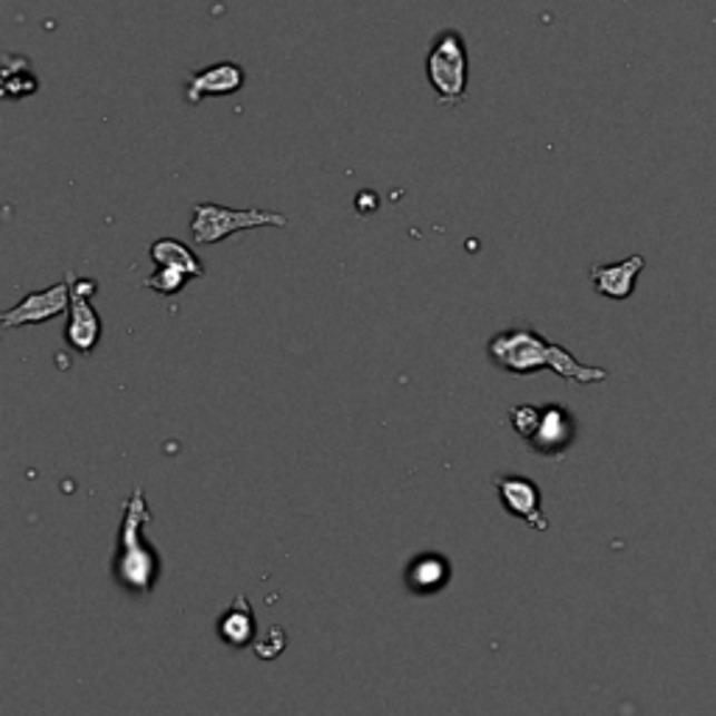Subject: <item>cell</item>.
<instances>
[{
  "instance_id": "obj_15",
  "label": "cell",
  "mask_w": 716,
  "mask_h": 716,
  "mask_svg": "<svg viewBox=\"0 0 716 716\" xmlns=\"http://www.w3.org/2000/svg\"><path fill=\"white\" fill-rule=\"evenodd\" d=\"M188 281L190 277L185 275V272L171 269V266H157V269L146 277L144 286L149 288V292L163 294V297H174V294H179L188 286Z\"/></svg>"
},
{
  "instance_id": "obj_9",
  "label": "cell",
  "mask_w": 716,
  "mask_h": 716,
  "mask_svg": "<svg viewBox=\"0 0 716 716\" xmlns=\"http://www.w3.org/2000/svg\"><path fill=\"white\" fill-rule=\"evenodd\" d=\"M98 339H101V316L92 308L90 297H81L70 288V320L65 327V342L70 350L87 355L96 350Z\"/></svg>"
},
{
  "instance_id": "obj_11",
  "label": "cell",
  "mask_w": 716,
  "mask_h": 716,
  "mask_svg": "<svg viewBox=\"0 0 716 716\" xmlns=\"http://www.w3.org/2000/svg\"><path fill=\"white\" fill-rule=\"evenodd\" d=\"M218 638L227 647L244 649L255 641V614L247 596H235V602L218 619Z\"/></svg>"
},
{
  "instance_id": "obj_8",
  "label": "cell",
  "mask_w": 716,
  "mask_h": 716,
  "mask_svg": "<svg viewBox=\"0 0 716 716\" xmlns=\"http://www.w3.org/2000/svg\"><path fill=\"white\" fill-rule=\"evenodd\" d=\"M244 68L235 62H218L210 65L205 70H196L188 79V87H185V98L188 104H202L210 96H233L244 87Z\"/></svg>"
},
{
  "instance_id": "obj_10",
  "label": "cell",
  "mask_w": 716,
  "mask_h": 716,
  "mask_svg": "<svg viewBox=\"0 0 716 716\" xmlns=\"http://www.w3.org/2000/svg\"><path fill=\"white\" fill-rule=\"evenodd\" d=\"M647 261L641 255H630V258L619 261V264H602L590 269V281H594V288L602 297L610 300H627L632 292H636V281L644 272Z\"/></svg>"
},
{
  "instance_id": "obj_12",
  "label": "cell",
  "mask_w": 716,
  "mask_h": 716,
  "mask_svg": "<svg viewBox=\"0 0 716 716\" xmlns=\"http://www.w3.org/2000/svg\"><path fill=\"white\" fill-rule=\"evenodd\" d=\"M448 579H451V566L440 555L414 557L406 571V582L414 594H434V590L445 588Z\"/></svg>"
},
{
  "instance_id": "obj_3",
  "label": "cell",
  "mask_w": 716,
  "mask_h": 716,
  "mask_svg": "<svg viewBox=\"0 0 716 716\" xmlns=\"http://www.w3.org/2000/svg\"><path fill=\"white\" fill-rule=\"evenodd\" d=\"M425 76L442 107H457L468 96V46L457 29H442L425 53Z\"/></svg>"
},
{
  "instance_id": "obj_6",
  "label": "cell",
  "mask_w": 716,
  "mask_h": 716,
  "mask_svg": "<svg viewBox=\"0 0 716 716\" xmlns=\"http://www.w3.org/2000/svg\"><path fill=\"white\" fill-rule=\"evenodd\" d=\"M573 434H577V423H573L571 412L560 403H549V406H540L538 423L523 442L540 457L560 459L571 448Z\"/></svg>"
},
{
  "instance_id": "obj_7",
  "label": "cell",
  "mask_w": 716,
  "mask_h": 716,
  "mask_svg": "<svg viewBox=\"0 0 716 716\" xmlns=\"http://www.w3.org/2000/svg\"><path fill=\"white\" fill-rule=\"evenodd\" d=\"M493 484L501 504L512 518H521L529 529H538V532L549 529L543 504H540V488L532 479H527V475H499Z\"/></svg>"
},
{
  "instance_id": "obj_14",
  "label": "cell",
  "mask_w": 716,
  "mask_h": 716,
  "mask_svg": "<svg viewBox=\"0 0 716 716\" xmlns=\"http://www.w3.org/2000/svg\"><path fill=\"white\" fill-rule=\"evenodd\" d=\"M37 87H40V81L31 73L29 59L14 57V53L7 57V68H3V96H7L9 101H18V98L35 96Z\"/></svg>"
},
{
  "instance_id": "obj_1",
  "label": "cell",
  "mask_w": 716,
  "mask_h": 716,
  "mask_svg": "<svg viewBox=\"0 0 716 716\" xmlns=\"http://www.w3.org/2000/svg\"><path fill=\"white\" fill-rule=\"evenodd\" d=\"M488 355L496 367L512 375H532L540 373V370H551L560 379L582 386L608 381V370L588 367V364L577 362L562 344L549 342V339L540 336L529 325H518L510 327V331L496 333L488 342Z\"/></svg>"
},
{
  "instance_id": "obj_5",
  "label": "cell",
  "mask_w": 716,
  "mask_h": 716,
  "mask_svg": "<svg viewBox=\"0 0 716 716\" xmlns=\"http://www.w3.org/2000/svg\"><path fill=\"white\" fill-rule=\"evenodd\" d=\"M65 311H70V283L68 277L53 286L42 288V292H31L26 294L20 303H14L12 308L3 311L0 322L7 331L12 327H23V325H37V322H48L62 316Z\"/></svg>"
},
{
  "instance_id": "obj_16",
  "label": "cell",
  "mask_w": 716,
  "mask_h": 716,
  "mask_svg": "<svg viewBox=\"0 0 716 716\" xmlns=\"http://www.w3.org/2000/svg\"><path fill=\"white\" fill-rule=\"evenodd\" d=\"M283 649H286V632H283V627H269V630L255 641V655H258L261 660H275Z\"/></svg>"
},
{
  "instance_id": "obj_2",
  "label": "cell",
  "mask_w": 716,
  "mask_h": 716,
  "mask_svg": "<svg viewBox=\"0 0 716 716\" xmlns=\"http://www.w3.org/2000/svg\"><path fill=\"white\" fill-rule=\"evenodd\" d=\"M146 523H151V510L146 504L144 488H135L124 504L121 538H118V549L112 557V577L135 596H149L160 577V551L146 543Z\"/></svg>"
},
{
  "instance_id": "obj_4",
  "label": "cell",
  "mask_w": 716,
  "mask_h": 716,
  "mask_svg": "<svg viewBox=\"0 0 716 716\" xmlns=\"http://www.w3.org/2000/svg\"><path fill=\"white\" fill-rule=\"evenodd\" d=\"M261 227H288V218L275 210H258V207L235 210V207L213 205V202L194 205V218H190V235L196 244H218L235 233Z\"/></svg>"
},
{
  "instance_id": "obj_13",
  "label": "cell",
  "mask_w": 716,
  "mask_h": 716,
  "mask_svg": "<svg viewBox=\"0 0 716 716\" xmlns=\"http://www.w3.org/2000/svg\"><path fill=\"white\" fill-rule=\"evenodd\" d=\"M149 255H151V261H155V266H171V269L185 272L188 277L205 275V266H202V261L196 258V255L190 253L183 242H177V238H160V242L151 244Z\"/></svg>"
}]
</instances>
